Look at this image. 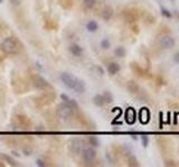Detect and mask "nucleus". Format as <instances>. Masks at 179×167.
<instances>
[{"label": "nucleus", "instance_id": "9b49d317", "mask_svg": "<svg viewBox=\"0 0 179 167\" xmlns=\"http://www.w3.org/2000/svg\"><path fill=\"white\" fill-rule=\"evenodd\" d=\"M72 89H74V90L76 92H78V94H83V92H85V83L82 79H77L76 78Z\"/></svg>", "mask_w": 179, "mask_h": 167}, {"label": "nucleus", "instance_id": "cd10ccee", "mask_svg": "<svg viewBox=\"0 0 179 167\" xmlns=\"http://www.w3.org/2000/svg\"><path fill=\"white\" fill-rule=\"evenodd\" d=\"M101 47H102V49H109V48L111 47V42H110V40H109L107 38L102 39V41H101Z\"/></svg>", "mask_w": 179, "mask_h": 167}, {"label": "nucleus", "instance_id": "6ab92c4d", "mask_svg": "<svg viewBox=\"0 0 179 167\" xmlns=\"http://www.w3.org/2000/svg\"><path fill=\"white\" fill-rule=\"evenodd\" d=\"M93 104L95 105V106H98V107H102L103 105L105 104V103H104V99H103V96H102V95H100V94H98V95H95V96L93 97Z\"/></svg>", "mask_w": 179, "mask_h": 167}, {"label": "nucleus", "instance_id": "1a4fd4ad", "mask_svg": "<svg viewBox=\"0 0 179 167\" xmlns=\"http://www.w3.org/2000/svg\"><path fill=\"white\" fill-rule=\"evenodd\" d=\"M113 13H114V10H113V8H112V7H110V6H105V7L102 9L101 17H102V18L105 21H109L112 18V17H113Z\"/></svg>", "mask_w": 179, "mask_h": 167}, {"label": "nucleus", "instance_id": "412c9836", "mask_svg": "<svg viewBox=\"0 0 179 167\" xmlns=\"http://www.w3.org/2000/svg\"><path fill=\"white\" fill-rule=\"evenodd\" d=\"M103 96V99H104V103L105 104H111L112 101H113V96H112V94L110 92H104L102 94Z\"/></svg>", "mask_w": 179, "mask_h": 167}, {"label": "nucleus", "instance_id": "2f4dec72", "mask_svg": "<svg viewBox=\"0 0 179 167\" xmlns=\"http://www.w3.org/2000/svg\"><path fill=\"white\" fill-rule=\"evenodd\" d=\"M37 166H42V167H45L46 166V164H45V162L44 160H42V159H37Z\"/></svg>", "mask_w": 179, "mask_h": 167}, {"label": "nucleus", "instance_id": "e433bc0d", "mask_svg": "<svg viewBox=\"0 0 179 167\" xmlns=\"http://www.w3.org/2000/svg\"><path fill=\"white\" fill-rule=\"evenodd\" d=\"M138 29H139V28H138L136 26H132V31H133V33H139V30H138Z\"/></svg>", "mask_w": 179, "mask_h": 167}, {"label": "nucleus", "instance_id": "7c9ffc66", "mask_svg": "<svg viewBox=\"0 0 179 167\" xmlns=\"http://www.w3.org/2000/svg\"><path fill=\"white\" fill-rule=\"evenodd\" d=\"M60 99L63 100L64 103H67L68 100H69V97H68L67 95H65V94H62V95H60Z\"/></svg>", "mask_w": 179, "mask_h": 167}, {"label": "nucleus", "instance_id": "c9c22d12", "mask_svg": "<svg viewBox=\"0 0 179 167\" xmlns=\"http://www.w3.org/2000/svg\"><path fill=\"white\" fill-rule=\"evenodd\" d=\"M176 166V164H174V162L172 160H168V162H166V166Z\"/></svg>", "mask_w": 179, "mask_h": 167}, {"label": "nucleus", "instance_id": "bb28decb", "mask_svg": "<svg viewBox=\"0 0 179 167\" xmlns=\"http://www.w3.org/2000/svg\"><path fill=\"white\" fill-rule=\"evenodd\" d=\"M128 163H129V166H139V162L136 160V158L133 156V155H131V156H129L128 158Z\"/></svg>", "mask_w": 179, "mask_h": 167}, {"label": "nucleus", "instance_id": "4be33fe9", "mask_svg": "<svg viewBox=\"0 0 179 167\" xmlns=\"http://www.w3.org/2000/svg\"><path fill=\"white\" fill-rule=\"evenodd\" d=\"M1 158L4 159L6 163H8L10 166H16L17 165V163H16V160L13 158H11L10 156H8V155H4V154H1Z\"/></svg>", "mask_w": 179, "mask_h": 167}, {"label": "nucleus", "instance_id": "9d476101", "mask_svg": "<svg viewBox=\"0 0 179 167\" xmlns=\"http://www.w3.org/2000/svg\"><path fill=\"white\" fill-rule=\"evenodd\" d=\"M136 110L132 108V107H129L128 109H127V112H125V120H127V123L128 124H130V125H132L133 123L136 121Z\"/></svg>", "mask_w": 179, "mask_h": 167}, {"label": "nucleus", "instance_id": "20e7f679", "mask_svg": "<svg viewBox=\"0 0 179 167\" xmlns=\"http://www.w3.org/2000/svg\"><path fill=\"white\" fill-rule=\"evenodd\" d=\"M75 79L76 78L73 75H71L69 72H62L60 74V80H62V83L64 84L67 88L72 89L73 86H74V83H75Z\"/></svg>", "mask_w": 179, "mask_h": 167}, {"label": "nucleus", "instance_id": "423d86ee", "mask_svg": "<svg viewBox=\"0 0 179 167\" xmlns=\"http://www.w3.org/2000/svg\"><path fill=\"white\" fill-rule=\"evenodd\" d=\"M83 154V159L85 160L86 163H91V162H93L94 158L96 157V151L93 149V148H85V149L82 151Z\"/></svg>", "mask_w": 179, "mask_h": 167}, {"label": "nucleus", "instance_id": "c85d7f7f", "mask_svg": "<svg viewBox=\"0 0 179 167\" xmlns=\"http://www.w3.org/2000/svg\"><path fill=\"white\" fill-rule=\"evenodd\" d=\"M67 105L71 107V108L74 110V109H77L78 108V104L76 103V100H74V99H69L67 101Z\"/></svg>", "mask_w": 179, "mask_h": 167}, {"label": "nucleus", "instance_id": "f03ea898", "mask_svg": "<svg viewBox=\"0 0 179 167\" xmlns=\"http://www.w3.org/2000/svg\"><path fill=\"white\" fill-rule=\"evenodd\" d=\"M57 114L60 118L68 119L73 116V109L67 105V103H63L57 107Z\"/></svg>", "mask_w": 179, "mask_h": 167}, {"label": "nucleus", "instance_id": "393cba45", "mask_svg": "<svg viewBox=\"0 0 179 167\" xmlns=\"http://www.w3.org/2000/svg\"><path fill=\"white\" fill-rule=\"evenodd\" d=\"M89 143H90V145H92L93 147L100 146V140H98V138L95 137V136H90Z\"/></svg>", "mask_w": 179, "mask_h": 167}, {"label": "nucleus", "instance_id": "f3484780", "mask_svg": "<svg viewBox=\"0 0 179 167\" xmlns=\"http://www.w3.org/2000/svg\"><path fill=\"white\" fill-rule=\"evenodd\" d=\"M86 29H87V31H90V33H95V31L98 29V22L94 20L89 21V22L86 24Z\"/></svg>", "mask_w": 179, "mask_h": 167}, {"label": "nucleus", "instance_id": "a211bd4d", "mask_svg": "<svg viewBox=\"0 0 179 167\" xmlns=\"http://www.w3.org/2000/svg\"><path fill=\"white\" fill-rule=\"evenodd\" d=\"M131 69L134 71V74H136V75L140 76V77H143V76H145V71H143V69H142L138 64L136 63L131 64Z\"/></svg>", "mask_w": 179, "mask_h": 167}, {"label": "nucleus", "instance_id": "f704fd0d", "mask_svg": "<svg viewBox=\"0 0 179 167\" xmlns=\"http://www.w3.org/2000/svg\"><path fill=\"white\" fill-rule=\"evenodd\" d=\"M174 60H175V63L179 64V51H177L175 54V56H174Z\"/></svg>", "mask_w": 179, "mask_h": 167}, {"label": "nucleus", "instance_id": "72a5a7b5", "mask_svg": "<svg viewBox=\"0 0 179 167\" xmlns=\"http://www.w3.org/2000/svg\"><path fill=\"white\" fill-rule=\"evenodd\" d=\"M10 2H11L13 6H19L20 2H22V0H10Z\"/></svg>", "mask_w": 179, "mask_h": 167}, {"label": "nucleus", "instance_id": "58836bf2", "mask_svg": "<svg viewBox=\"0 0 179 167\" xmlns=\"http://www.w3.org/2000/svg\"><path fill=\"white\" fill-rule=\"evenodd\" d=\"M2 1H4V0H0V4H2Z\"/></svg>", "mask_w": 179, "mask_h": 167}, {"label": "nucleus", "instance_id": "2eb2a0df", "mask_svg": "<svg viewBox=\"0 0 179 167\" xmlns=\"http://www.w3.org/2000/svg\"><path fill=\"white\" fill-rule=\"evenodd\" d=\"M16 120H17L18 124L20 126H22V127H29L30 126L29 118H27V117L24 116V115H17V116H16Z\"/></svg>", "mask_w": 179, "mask_h": 167}, {"label": "nucleus", "instance_id": "c756f323", "mask_svg": "<svg viewBox=\"0 0 179 167\" xmlns=\"http://www.w3.org/2000/svg\"><path fill=\"white\" fill-rule=\"evenodd\" d=\"M141 142H142V146L143 147L148 146V145H149V138H148V136L142 135V136H141Z\"/></svg>", "mask_w": 179, "mask_h": 167}, {"label": "nucleus", "instance_id": "0eeeda50", "mask_svg": "<svg viewBox=\"0 0 179 167\" xmlns=\"http://www.w3.org/2000/svg\"><path fill=\"white\" fill-rule=\"evenodd\" d=\"M69 150L73 154H80L82 151V142L77 138H74L69 142Z\"/></svg>", "mask_w": 179, "mask_h": 167}, {"label": "nucleus", "instance_id": "6e6552de", "mask_svg": "<svg viewBox=\"0 0 179 167\" xmlns=\"http://www.w3.org/2000/svg\"><path fill=\"white\" fill-rule=\"evenodd\" d=\"M123 17L124 19H125V21L129 22V24H134L138 20V18H139L138 13L136 11H133V10H124Z\"/></svg>", "mask_w": 179, "mask_h": 167}, {"label": "nucleus", "instance_id": "aec40b11", "mask_svg": "<svg viewBox=\"0 0 179 167\" xmlns=\"http://www.w3.org/2000/svg\"><path fill=\"white\" fill-rule=\"evenodd\" d=\"M125 54H127V51H125V49H124L123 47H116L114 49V55L116 56V57H119V58H122V57H124L125 56Z\"/></svg>", "mask_w": 179, "mask_h": 167}, {"label": "nucleus", "instance_id": "39448f33", "mask_svg": "<svg viewBox=\"0 0 179 167\" xmlns=\"http://www.w3.org/2000/svg\"><path fill=\"white\" fill-rule=\"evenodd\" d=\"M33 84H34L35 87L38 88V89H45V88H47L49 86L48 81H47L44 77H42V76H34Z\"/></svg>", "mask_w": 179, "mask_h": 167}, {"label": "nucleus", "instance_id": "ddd939ff", "mask_svg": "<svg viewBox=\"0 0 179 167\" xmlns=\"http://www.w3.org/2000/svg\"><path fill=\"white\" fill-rule=\"evenodd\" d=\"M69 52L75 57H81L83 55V48L77 44H73L69 46Z\"/></svg>", "mask_w": 179, "mask_h": 167}, {"label": "nucleus", "instance_id": "f8f14e48", "mask_svg": "<svg viewBox=\"0 0 179 167\" xmlns=\"http://www.w3.org/2000/svg\"><path fill=\"white\" fill-rule=\"evenodd\" d=\"M127 88H128L129 92L133 94V95H136L138 92H140V86L134 80H129L128 84H127Z\"/></svg>", "mask_w": 179, "mask_h": 167}, {"label": "nucleus", "instance_id": "a878e982", "mask_svg": "<svg viewBox=\"0 0 179 167\" xmlns=\"http://www.w3.org/2000/svg\"><path fill=\"white\" fill-rule=\"evenodd\" d=\"M95 4H96V0H83V4L87 9L93 8L94 6H95Z\"/></svg>", "mask_w": 179, "mask_h": 167}, {"label": "nucleus", "instance_id": "5701e85b", "mask_svg": "<svg viewBox=\"0 0 179 167\" xmlns=\"http://www.w3.org/2000/svg\"><path fill=\"white\" fill-rule=\"evenodd\" d=\"M58 2L64 9H69L73 4V0H58Z\"/></svg>", "mask_w": 179, "mask_h": 167}, {"label": "nucleus", "instance_id": "4c0bfd02", "mask_svg": "<svg viewBox=\"0 0 179 167\" xmlns=\"http://www.w3.org/2000/svg\"><path fill=\"white\" fill-rule=\"evenodd\" d=\"M0 167H4V164H2L1 160H0Z\"/></svg>", "mask_w": 179, "mask_h": 167}, {"label": "nucleus", "instance_id": "dca6fc26", "mask_svg": "<svg viewBox=\"0 0 179 167\" xmlns=\"http://www.w3.org/2000/svg\"><path fill=\"white\" fill-rule=\"evenodd\" d=\"M120 69H121V67L118 63H110L107 65V71L110 75H116L120 71Z\"/></svg>", "mask_w": 179, "mask_h": 167}, {"label": "nucleus", "instance_id": "b1692460", "mask_svg": "<svg viewBox=\"0 0 179 167\" xmlns=\"http://www.w3.org/2000/svg\"><path fill=\"white\" fill-rule=\"evenodd\" d=\"M160 13H161V15L165 18H167V19H171L172 18V13H170V10H168L167 8H165V7H161L160 8Z\"/></svg>", "mask_w": 179, "mask_h": 167}, {"label": "nucleus", "instance_id": "4468645a", "mask_svg": "<svg viewBox=\"0 0 179 167\" xmlns=\"http://www.w3.org/2000/svg\"><path fill=\"white\" fill-rule=\"evenodd\" d=\"M139 117H140V121L142 124H145V123H148L150 119V113H149V109L147 108V107H143V108H141L140 110V114H139Z\"/></svg>", "mask_w": 179, "mask_h": 167}, {"label": "nucleus", "instance_id": "7ed1b4c3", "mask_svg": "<svg viewBox=\"0 0 179 167\" xmlns=\"http://www.w3.org/2000/svg\"><path fill=\"white\" fill-rule=\"evenodd\" d=\"M159 45L161 47L162 49H171L174 48L176 45V39L172 36H169V35H165L160 38L159 40Z\"/></svg>", "mask_w": 179, "mask_h": 167}, {"label": "nucleus", "instance_id": "473e14b6", "mask_svg": "<svg viewBox=\"0 0 179 167\" xmlns=\"http://www.w3.org/2000/svg\"><path fill=\"white\" fill-rule=\"evenodd\" d=\"M95 68H96V70L98 71V75H104V70H103V68L102 67H100V66H96L95 67Z\"/></svg>", "mask_w": 179, "mask_h": 167}, {"label": "nucleus", "instance_id": "f257e3e1", "mask_svg": "<svg viewBox=\"0 0 179 167\" xmlns=\"http://www.w3.org/2000/svg\"><path fill=\"white\" fill-rule=\"evenodd\" d=\"M0 48L4 51V54H15L18 49V45L17 41L11 37H8L4 39L1 45H0Z\"/></svg>", "mask_w": 179, "mask_h": 167}]
</instances>
